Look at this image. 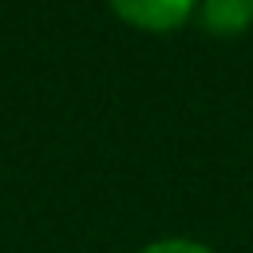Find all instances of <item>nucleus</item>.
Returning <instances> with one entry per match:
<instances>
[{
	"instance_id": "f257e3e1",
	"label": "nucleus",
	"mask_w": 253,
	"mask_h": 253,
	"mask_svg": "<svg viewBox=\"0 0 253 253\" xmlns=\"http://www.w3.org/2000/svg\"><path fill=\"white\" fill-rule=\"evenodd\" d=\"M107 8L123 24L154 36H170L198 16V0H107Z\"/></svg>"
},
{
	"instance_id": "f03ea898",
	"label": "nucleus",
	"mask_w": 253,
	"mask_h": 253,
	"mask_svg": "<svg viewBox=\"0 0 253 253\" xmlns=\"http://www.w3.org/2000/svg\"><path fill=\"white\" fill-rule=\"evenodd\" d=\"M210 36L221 40H237L253 28V0H198V16H194Z\"/></svg>"
},
{
	"instance_id": "7ed1b4c3",
	"label": "nucleus",
	"mask_w": 253,
	"mask_h": 253,
	"mask_svg": "<svg viewBox=\"0 0 253 253\" xmlns=\"http://www.w3.org/2000/svg\"><path fill=\"white\" fill-rule=\"evenodd\" d=\"M138 253H217V249L206 245V241H198V237H186V233H166V237L146 241Z\"/></svg>"
}]
</instances>
